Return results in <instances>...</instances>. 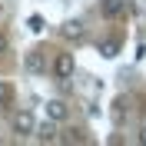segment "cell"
Masks as SVG:
<instances>
[{
  "label": "cell",
  "instance_id": "cell-5",
  "mask_svg": "<svg viewBox=\"0 0 146 146\" xmlns=\"http://www.w3.org/2000/svg\"><path fill=\"white\" fill-rule=\"evenodd\" d=\"M33 136L40 139V143H56V139H60V136H56V123H53V119H50V123H43V126H36Z\"/></svg>",
  "mask_w": 146,
  "mask_h": 146
},
{
  "label": "cell",
  "instance_id": "cell-3",
  "mask_svg": "<svg viewBox=\"0 0 146 146\" xmlns=\"http://www.w3.org/2000/svg\"><path fill=\"white\" fill-rule=\"evenodd\" d=\"M23 70L27 73H43L46 70V56L40 53V50H30V53L23 56Z\"/></svg>",
  "mask_w": 146,
  "mask_h": 146
},
{
  "label": "cell",
  "instance_id": "cell-11",
  "mask_svg": "<svg viewBox=\"0 0 146 146\" xmlns=\"http://www.w3.org/2000/svg\"><path fill=\"white\" fill-rule=\"evenodd\" d=\"M7 50H10V43H7V36H0V56L7 53Z\"/></svg>",
  "mask_w": 146,
  "mask_h": 146
},
{
  "label": "cell",
  "instance_id": "cell-7",
  "mask_svg": "<svg viewBox=\"0 0 146 146\" xmlns=\"http://www.w3.org/2000/svg\"><path fill=\"white\" fill-rule=\"evenodd\" d=\"M123 7H126V3H123V0H100V13L103 17H119V13H123Z\"/></svg>",
  "mask_w": 146,
  "mask_h": 146
},
{
  "label": "cell",
  "instance_id": "cell-2",
  "mask_svg": "<svg viewBox=\"0 0 146 146\" xmlns=\"http://www.w3.org/2000/svg\"><path fill=\"white\" fill-rule=\"evenodd\" d=\"M73 70H76V60H73V53H60L53 60V76L56 80H70Z\"/></svg>",
  "mask_w": 146,
  "mask_h": 146
},
{
  "label": "cell",
  "instance_id": "cell-4",
  "mask_svg": "<svg viewBox=\"0 0 146 146\" xmlns=\"http://www.w3.org/2000/svg\"><path fill=\"white\" fill-rule=\"evenodd\" d=\"M60 33H63V40H83V20H63V27H60Z\"/></svg>",
  "mask_w": 146,
  "mask_h": 146
},
{
  "label": "cell",
  "instance_id": "cell-12",
  "mask_svg": "<svg viewBox=\"0 0 146 146\" xmlns=\"http://www.w3.org/2000/svg\"><path fill=\"white\" fill-rule=\"evenodd\" d=\"M139 143H146V126H143V129H139Z\"/></svg>",
  "mask_w": 146,
  "mask_h": 146
},
{
  "label": "cell",
  "instance_id": "cell-9",
  "mask_svg": "<svg viewBox=\"0 0 146 146\" xmlns=\"http://www.w3.org/2000/svg\"><path fill=\"white\" fill-rule=\"evenodd\" d=\"M27 30H30V33H43V30H46V20L40 17V13H30V17H27Z\"/></svg>",
  "mask_w": 146,
  "mask_h": 146
},
{
  "label": "cell",
  "instance_id": "cell-8",
  "mask_svg": "<svg viewBox=\"0 0 146 146\" xmlns=\"http://www.w3.org/2000/svg\"><path fill=\"white\" fill-rule=\"evenodd\" d=\"M116 53H119V40H103L100 43V56L103 60H113Z\"/></svg>",
  "mask_w": 146,
  "mask_h": 146
},
{
  "label": "cell",
  "instance_id": "cell-6",
  "mask_svg": "<svg viewBox=\"0 0 146 146\" xmlns=\"http://www.w3.org/2000/svg\"><path fill=\"white\" fill-rule=\"evenodd\" d=\"M66 113H70V110H66L63 100H50V103H46V119L60 123V119H66Z\"/></svg>",
  "mask_w": 146,
  "mask_h": 146
},
{
  "label": "cell",
  "instance_id": "cell-10",
  "mask_svg": "<svg viewBox=\"0 0 146 146\" xmlns=\"http://www.w3.org/2000/svg\"><path fill=\"white\" fill-rule=\"evenodd\" d=\"M10 96H13V86L10 83H0V103H7Z\"/></svg>",
  "mask_w": 146,
  "mask_h": 146
},
{
  "label": "cell",
  "instance_id": "cell-1",
  "mask_svg": "<svg viewBox=\"0 0 146 146\" xmlns=\"http://www.w3.org/2000/svg\"><path fill=\"white\" fill-rule=\"evenodd\" d=\"M10 126H13V133H17V136H33L36 116L30 113V110H17V113H13V119H10Z\"/></svg>",
  "mask_w": 146,
  "mask_h": 146
}]
</instances>
